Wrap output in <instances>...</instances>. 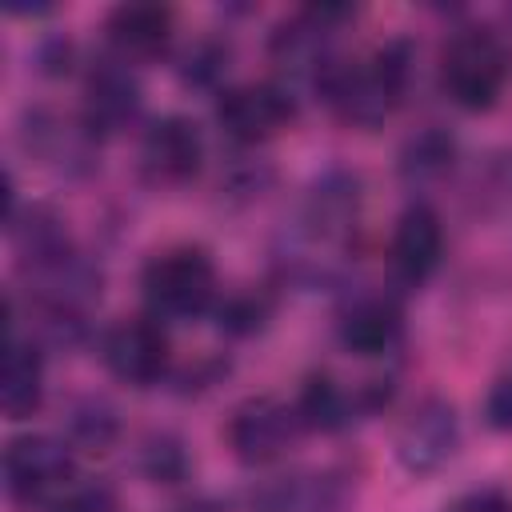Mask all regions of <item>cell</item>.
<instances>
[{"label": "cell", "instance_id": "cell-1", "mask_svg": "<svg viewBox=\"0 0 512 512\" xmlns=\"http://www.w3.org/2000/svg\"><path fill=\"white\" fill-rule=\"evenodd\" d=\"M408 76H412L408 44H388L368 60H332L316 76V92L344 124L376 128L404 100Z\"/></svg>", "mask_w": 512, "mask_h": 512}, {"label": "cell", "instance_id": "cell-13", "mask_svg": "<svg viewBox=\"0 0 512 512\" xmlns=\"http://www.w3.org/2000/svg\"><path fill=\"white\" fill-rule=\"evenodd\" d=\"M440 256H444V224H440L436 208L424 200L408 204L400 212V220L392 228V244H388V260H392L396 280L408 288L424 284L440 268Z\"/></svg>", "mask_w": 512, "mask_h": 512}, {"label": "cell", "instance_id": "cell-6", "mask_svg": "<svg viewBox=\"0 0 512 512\" xmlns=\"http://www.w3.org/2000/svg\"><path fill=\"white\" fill-rule=\"evenodd\" d=\"M100 356L116 380L132 388H148L168 372L172 344L160 316H124L104 332Z\"/></svg>", "mask_w": 512, "mask_h": 512}, {"label": "cell", "instance_id": "cell-7", "mask_svg": "<svg viewBox=\"0 0 512 512\" xmlns=\"http://www.w3.org/2000/svg\"><path fill=\"white\" fill-rule=\"evenodd\" d=\"M296 116V100L280 84H240L220 92L216 120L220 128L240 144H264L280 128H288Z\"/></svg>", "mask_w": 512, "mask_h": 512}, {"label": "cell", "instance_id": "cell-24", "mask_svg": "<svg viewBox=\"0 0 512 512\" xmlns=\"http://www.w3.org/2000/svg\"><path fill=\"white\" fill-rule=\"evenodd\" d=\"M484 420L496 432H512V368L492 384V392L484 400Z\"/></svg>", "mask_w": 512, "mask_h": 512}, {"label": "cell", "instance_id": "cell-16", "mask_svg": "<svg viewBox=\"0 0 512 512\" xmlns=\"http://www.w3.org/2000/svg\"><path fill=\"white\" fill-rule=\"evenodd\" d=\"M252 512H348V484L332 472H300L260 488Z\"/></svg>", "mask_w": 512, "mask_h": 512}, {"label": "cell", "instance_id": "cell-5", "mask_svg": "<svg viewBox=\"0 0 512 512\" xmlns=\"http://www.w3.org/2000/svg\"><path fill=\"white\" fill-rule=\"evenodd\" d=\"M300 432H308V428H304L296 404L276 400V396H248L244 404L232 408L228 428H224L232 452L244 464H272V460H280L296 444Z\"/></svg>", "mask_w": 512, "mask_h": 512}, {"label": "cell", "instance_id": "cell-18", "mask_svg": "<svg viewBox=\"0 0 512 512\" xmlns=\"http://www.w3.org/2000/svg\"><path fill=\"white\" fill-rule=\"evenodd\" d=\"M452 160H456V140H452L444 128L428 124L424 132H416V136L404 144V152H400V172H404V180H412V184H428V180H440V176L452 168Z\"/></svg>", "mask_w": 512, "mask_h": 512}, {"label": "cell", "instance_id": "cell-21", "mask_svg": "<svg viewBox=\"0 0 512 512\" xmlns=\"http://www.w3.org/2000/svg\"><path fill=\"white\" fill-rule=\"evenodd\" d=\"M268 312H272V300H268V292H256V288L232 292V296H224V300L216 304V320H220V328L232 332V336H248V332H256V328H264Z\"/></svg>", "mask_w": 512, "mask_h": 512}, {"label": "cell", "instance_id": "cell-26", "mask_svg": "<svg viewBox=\"0 0 512 512\" xmlns=\"http://www.w3.org/2000/svg\"><path fill=\"white\" fill-rule=\"evenodd\" d=\"M172 512H224L216 500H208V496H192V500H184V504H176Z\"/></svg>", "mask_w": 512, "mask_h": 512}, {"label": "cell", "instance_id": "cell-19", "mask_svg": "<svg viewBox=\"0 0 512 512\" xmlns=\"http://www.w3.org/2000/svg\"><path fill=\"white\" fill-rule=\"evenodd\" d=\"M120 436V416L108 400L88 396L68 412V444L84 452H108Z\"/></svg>", "mask_w": 512, "mask_h": 512}, {"label": "cell", "instance_id": "cell-8", "mask_svg": "<svg viewBox=\"0 0 512 512\" xmlns=\"http://www.w3.org/2000/svg\"><path fill=\"white\" fill-rule=\"evenodd\" d=\"M204 164V136L188 116H160L144 128L140 140V172L152 184L176 188L188 184Z\"/></svg>", "mask_w": 512, "mask_h": 512}, {"label": "cell", "instance_id": "cell-17", "mask_svg": "<svg viewBox=\"0 0 512 512\" xmlns=\"http://www.w3.org/2000/svg\"><path fill=\"white\" fill-rule=\"evenodd\" d=\"M44 400V356L32 340L8 332L4 372H0V408L8 420H28Z\"/></svg>", "mask_w": 512, "mask_h": 512}, {"label": "cell", "instance_id": "cell-22", "mask_svg": "<svg viewBox=\"0 0 512 512\" xmlns=\"http://www.w3.org/2000/svg\"><path fill=\"white\" fill-rule=\"evenodd\" d=\"M48 512H116V496H112L108 484H96V480L80 484V480H76Z\"/></svg>", "mask_w": 512, "mask_h": 512}, {"label": "cell", "instance_id": "cell-14", "mask_svg": "<svg viewBox=\"0 0 512 512\" xmlns=\"http://www.w3.org/2000/svg\"><path fill=\"white\" fill-rule=\"evenodd\" d=\"M172 8L164 4H116L104 20V36L116 52V60L124 64H140V60H156L168 52L172 44Z\"/></svg>", "mask_w": 512, "mask_h": 512}, {"label": "cell", "instance_id": "cell-23", "mask_svg": "<svg viewBox=\"0 0 512 512\" xmlns=\"http://www.w3.org/2000/svg\"><path fill=\"white\" fill-rule=\"evenodd\" d=\"M224 60H228V52L220 48V44H196L188 56H184V80L188 84H212L220 72H224Z\"/></svg>", "mask_w": 512, "mask_h": 512}, {"label": "cell", "instance_id": "cell-25", "mask_svg": "<svg viewBox=\"0 0 512 512\" xmlns=\"http://www.w3.org/2000/svg\"><path fill=\"white\" fill-rule=\"evenodd\" d=\"M448 512H512V500L500 488H476V492H464Z\"/></svg>", "mask_w": 512, "mask_h": 512}, {"label": "cell", "instance_id": "cell-9", "mask_svg": "<svg viewBox=\"0 0 512 512\" xmlns=\"http://www.w3.org/2000/svg\"><path fill=\"white\" fill-rule=\"evenodd\" d=\"M460 444V420L456 408L440 396L412 408V416L396 432V456L412 476H432L456 456Z\"/></svg>", "mask_w": 512, "mask_h": 512}, {"label": "cell", "instance_id": "cell-15", "mask_svg": "<svg viewBox=\"0 0 512 512\" xmlns=\"http://www.w3.org/2000/svg\"><path fill=\"white\" fill-rule=\"evenodd\" d=\"M340 344L356 356H384L400 344L404 336V308L392 296H356L340 312Z\"/></svg>", "mask_w": 512, "mask_h": 512}, {"label": "cell", "instance_id": "cell-12", "mask_svg": "<svg viewBox=\"0 0 512 512\" xmlns=\"http://www.w3.org/2000/svg\"><path fill=\"white\" fill-rule=\"evenodd\" d=\"M356 216H360V180L336 168L308 188L300 208V236L308 244H328V248L348 244Z\"/></svg>", "mask_w": 512, "mask_h": 512}, {"label": "cell", "instance_id": "cell-10", "mask_svg": "<svg viewBox=\"0 0 512 512\" xmlns=\"http://www.w3.org/2000/svg\"><path fill=\"white\" fill-rule=\"evenodd\" d=\"M388 392H392L388 380H368L360 388H344L328 372H312L292 404L308 432H340L360 412H376L380 404H388Z\"/></svg>", "mask_w": 512, "mask_h": 512}, {"label": "cell", "instance_id": "cell-2", "mask_svg": "<svg viewBox=\"0 0 512 512\" xmlns=\"http://www.w3.org/2000/svg\"><path fill=\"white\" fill-rule=\"evenodd\" d=\"M512 76V52L496 28H460L440 52V88L452 104L468 112H488L500 104Z\"/></svg>", "mask_w": 512, "mask_h": 512}, {"label": "cell", "instance_id": "cell-20", "mask_svg": "<svg viewBox=\"0 0 512 512\" xmlns=\"http://www.w3.org/2000/svg\"><path fill=\"white\" fill-rule=\"evenodd\" d=\"M188 448L180 436L172 432H152L140 448V472L152 480V484H176L188 476Z\"/></svg>", "mask_w": 512, "mask_h": 512}, {"label": "cell", "instance_id": "cell-3", "mask_svg": "<svg viewBox=\"0 0 512 512\" xmlns=\"http://www.w3.org/2000/svg\"><path fill=\"white\" fill-rule=\"evenodd\" d=\"M144 300L152 316L164 320H192L208 308H216V264L196 244H176L156 252L140 272Z\"/></svg>", "mask_w": 512, "mask_h": 512}, {"label": "cell", "instance_id": "cell-4", "mask_svg": "<svg viewBox=\"0 0 512 512\" xmlns=\"http://www.w3.org/2000/svg\"><path fill=\"white\" fill-rule=\"evenodd\" d=\"M72 444L56 436H16L4 448V488L16 504H56L76 484Z\"/></svg>", "mask_w": 512, "mask_h": 512}, {"label": "cell", "instance_id": "cell-11", "mask_svg": "<svg viewBox=\"0 0 512 512\" xmlns=\"http://www.w3.org/2000/svg\"><path fill=\"white\" fill-rule=\"evenodd\" d=\"M140 112V80L132 76V68L116 56H104L88 68L84 76V112L80 124L92 136H108L120 132L136 120Z\"/></svg>", "mask_w": 512, "mask_h": 512}]
</instances>
